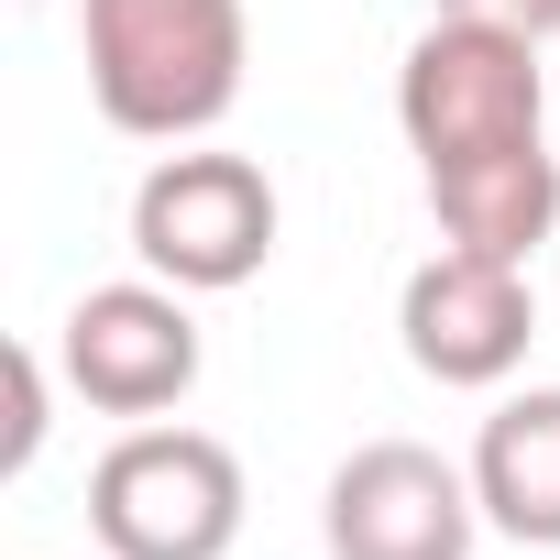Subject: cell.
Segmentation results:
<instances>
[{"mask_svg": "<svg viewBox=\"0 0 560 560\" xmlns=\"http://www.w3.org/2000/svg\"><path fill=\"white\" fill-rule=\"evenodd\" d=\"M429 220H440V242H462V253L538 264V242L560 231V154H549V143H516V154L440 165V176H429Z\"/></svg>", "mask_w": 560, "mask_h": 560, "instance_id": "8", "label": "cell"}, {"mask_svg": "<svg viewBox=\"0 0 560 560\" xmlns=\"http://www.w3.org/2000/svg\"><path fill=\"white\" fill-rule=\"evenodd\" d=\"M429 12H451V23H494V34H527V45L560 34V0H429Z\"/></svg>", "mask_w": 560, "mask_h": 560, "instance_id": "11", "label": "cell"}, {"mask_svg": "<svg viewBox=\"0 0 560 560\" xmlns=\"http://www.w3.org/2000/svg\"><path fill=\"white\" fill-rule=\"evenodd\" d=\"M275 231H287V209H275V176L253 154H165L132 187V253L143 275H165L187 298L253 287L275 264Z\"/></svg>", "mask_w": 560, "mask_h": 560, "instance_id": "4", "label": "cell"}, {"mask_svg": "<svg viewBox=\"0 0 560 560\" xmlns=\"http://www.w3.org/2000/svg\"><path fill=\"white\" fill-rule=\"evenodd\" d=\"M89 538L110 560H231L242 538V462L209 429H121L89 472Z\"/></svg>", "mask_w": 560, "mask_h": 560, "instance_id": "2", "label": "cell"}, {"mask_svg": "<svg viewBox=\"0 0 560 560\" xmlns=\"http://www.w3.org/2000/svg\"><path fill=\"white\" fill-rule=\"evenodd\" d=\"M538 110H549V100H538V45H527V34H494V23L429 12V34H418L407 67H396V121H407L418 176L538 143Z\"/></svg>", "mask_w": 560, "mask_h": 560, "instance_id": "3", "label": "cell"}, {"mask_svg": "<svg viewBox=\"0 0 560 560\" xmlns=\"http://www.w3.org/2000/svg\"><path fill=\"white\" fill-rule=\"evenodd\" d=\"M472 527H483L472 472L418 440H363L319 494L330 560H472Z\"/></svg>", "mask_w": 560, "mask_h": 560, "instance_id": "6", "label": "cell"}, {"mask_svg": "<svg viewBox=\"0 0 560 560\" xmlns=\"http://www.w3.org/2000/svg\"><path fill=\"white\" fill-rule=\"evenodd\" d=\"M472 494H483V527H505L516 549H560V385H527L483 418Z\"/></svg>", "mask_w": 560, "mask_h": 560, "instance_id": "9", "label": "cell"}, {"mask_svg": "<svg viewBox=\"0 0 560 560\" xmlns=\"http://www.w3.org/2000/svg\"><path fill=\"white\" fill-rule=\"evenodd\" d=\"M396 341L429 385H505L538 341V287H527V264H494V253H462L440 242L418 275H407V298H396Z\"/></svg>", "mask_w": 560, "mask_h": 560, "instance_id": "7", "label": "cell"}, {"mask_svg": "<svg viewBox=\"0 0 560 560\" xmlns=\"http://www.w3.org/2000/svg\"><path fill=\"white\" fill-rule=\"evenodd\" d=\"M198 319H187V287L165 275H132V287H89L56 330V374L78 385V407L100 418H165L187 407L198 385Z\"/></svg>", "mask_w": 560, "mask_h": 560, "instance_id": "5", "label": "cell"}, {"mask_svg": "<svg viewBox=\"0 0 560 560\" xmlns=\"http://www.w3.org/2000/svg\"><path fill=\"white\" fill-rule=\"evenodd\" d=\"M34 451H45V352H12V472H34Z\"/></svg>", "mask_w": 560, "mask_h": 560, "instance_id": "10", "label": "cell"}, {"mask_svg": "<svg viewBox=\"0 0 560 560\" xmlns=\"http://www.w3.org/2000/svg\"><path fill=\"white\" fill-rule=\"evenodd\" d=\"M78 56L89 100L132 143H198L242 100L253 23L242 0H78Z\"/></svg>", "mask_w": 560, "mask_h": 560, "instance_id": "1", "label": "cell"}]
</instances>
